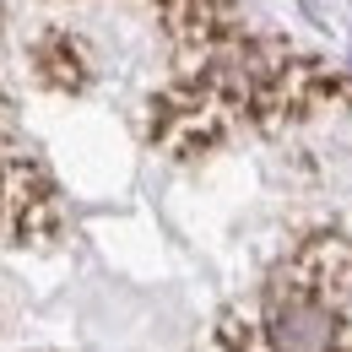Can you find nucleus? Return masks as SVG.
I'll return each instance as SVG.
<instances>
[{
    "label": "nucleus",
    "mask_w": 352,
    "mask_h": 352,
    "mask_svg": "<svg viewBox=\"0 0 352 352\" xmlns=\"http://www.w3.org/2000/svg\"><path fill=\"white\" fill-rule=\"evenodd\" d=\"M336 336H342V320L320 298H293L271 314V347L276 352H331Z\"/></svg>",
    "instance_id": "obj_1"
}]
</instances>
